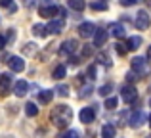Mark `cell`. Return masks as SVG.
Listing matches in <instances>:
<instances>
[{"instance_id": "10", "label": "cell", "mask_w": 151, "mask_h": 138, "mask_svg": "<svg viewBox=\"0 0 151 138\" xmlns=\"http://www.w3.org/2000/svg\"><path fill=\"white\" fill-rule=\"evenodd\" d=\"M10 85H12V77L8 73H4L2 77H0V98L10 94Z\"/></svg>"}, {"instance_id": "37", "label": "cell", "mask_w": 151, "mask_h": 138, "mask_svg": "<svg viewBox=\"0 0 151 138\" xmlns=\"http://www.w3.org/2000/svg\"><path fill=\"white\" fill-rule=\"evenodd\" d=\"M121 4H122V6H134L136 0H121Z\"/></svg>"}, {"instance_id": "22", "label": "cell", "mask_w": 151, "mask_h": 138, "mask_svg": "<svg viewBox=\"0 0 151 138\" xmlns=\"http://www.w3.org/2000/svg\"><path fill=\"white\" fill-rule=\"evenodd\" d=\"M90 8H92L94 12H105V10H107V2L96 0V2H92V4H90Z\"/></svg>"}, {"instance_id": "11", "label": "cell", "mask_w": 151, "mask_h": 138, "mask_svg": "<svg viewBox=\"0 0 151 138\" xmlns=\"http://www.w3.org/2000/svg\"><path fill=\"white\" fill-rule=\"evenodd\" d=\"M27 92H29V82L27 81H17L14 85V94L17 98H23V96H27Z\"/></svg>"}, {"instance_id": "20", "label": "cell", "mask_w": 151, "mask_h": 138, "mask_svg": "<svg viewBox=\"0 0 151 138\" xmlns=\"http://www.w3.org/2000/svg\"><path fill=\"white\" fill-rule=\"evenodd\" d=\"M25 113H27L29 117H37V115H38V108H37V104L29 102V104L25 105Z\"/></svg>"}, {"instance_id": "12", "label": "cell", "mask_w": 151, "mask_h": 138, "mask_svg": "<svg viewBox=\"0 0 151 138\" xmlns=\"http://www.w3.org/2000/svg\"><path fill=\"white\" fill-rule=\"evenodd\" d=\"M144 123H145V113H144V111H134L132 117H130V127L140 129Z\"/></svg>"}, {"instance_id": "3", "label": "cell", "mask_w": 151, "mask_h": 138, "mask_svg": "<svg viewBox=\"0 0 151 138\" xmlns=\"http://www.w3.org/2000/svg\"><path fill=\"white\" fill-rule=\"evenodd\" d=\"M134 23H136V27H138L140 31L149 29V25H151V17H149V14H147L145 10H140V12L136 14V21H134Z\"/></svg>"}, {"instance_id": "27", "label": "cell", "mask_w": 151, "mask_h": 138, "mask_svg": "<svg viewBox=\"0 0 151 138\" xmlns=\"http://www.w3.org/2000/svg\"><path fill=\"white\" fill-rule=\"evenodd\" d=\"M98 60H100V61H101V64H103V65H111V58H109V56H107V54H105V52H101V54H98Z\"/></svg>"}, {"instance_id": "14", "label": "cell", "mask_w": 151, "mask_h": 138, "mask_svg": "<svg viewBox=\"0 0 151 138\" xmlns=\"http://www.w3.org/2000/svg\"><path fill=\"white\" fill-rule=\"evenodd\" d=\"M48 33H54V35H58V33H61L63 31V21L61 19H54V21H50L48 23Z\"/></svg>"}, {"instance_id": "4", "label": "cell", "mask_w": 151, "mask_h": 138, "mask_svg": "<svg viewBox=\"0 0 151 138\" xmlns=\"http://www.w3.org/2000/svg\"><path fill=\"white\" fill-rule=\"evenodd\" d=\"M121 96H122V100H124L126 104L136 102L138 92H136V88H134V85H124V86H122V88H121Z\"/></svg>"}, {"instance_id": "8", "label": "cell", "mask_w": 151, "mask_h": 138, "mask_svg": "<svg viewBox=\"0 0 151 138\" xmlns=\"http://www.w3.org/2000/svg\"><path fill=\"white\" fill-rule=\"evenodd\" d=\"M132 71L136 75H140V77L147 73V64H145L144 58H134L132 60Z\"/></svg>"}, {"instance_id": "30", "label": "cell", "mask_w": 151, "mask_h": 138, "mask_svg": "<svg viewBox=\"0 0 151 138\" xmlns=\"http://www.w3.org/2000/svg\"><path fill=\"white\" fill-rule=\"evenodd\" d=\"M58 138H81V134H78L77 131H69V132H65V134H59Z\"/></svg>"}, {"instance_id": "13", "label": "cell", "mask_w": 151, "mask_h": 138, "mask_svg": "<svg viewBox=\"0 0 151 138\" xmlns=\"http://www.w3.org/2000/svg\"><path fill=\"white\" fill-rule=\"evenodd\" d=\"M109 31H111V35H113V37H117V38H124V35H126L124 25H121V23H111V25H109Z\"/></svg>"}, {"instance_id": "16", "label": "cell", "mask_w": 151, "mask_h": 138, "mask_svg": "<svg viewBox=\"0 0 151 138\" xmlns=\"http://www.w3.org/2000/svg\"><path fill=\"white\" fill-rule=\"evenodd\" d=\"M115 134H117V129H115L111 123L103 125V129H101V138H115Z\"/></svg>"}, {"instance_id": "1", "label": "cell", "mask_w": 151, "mask_h": 138, "mask_svg": "<svg viewBox=\"0 0 151 138\" xmlns=\"http://www.w3.org/2000/svg\"><path fill=\"white\" fill-rule=\"evenodd\" d=\"M50 121L55 125L58 129H65L69 127V123L73 121V109L69 108L67 104H59L52 109L50 113Z\"/></svg>"}, {"instance_id": "19", "label": "cell", "mask_w": 151, "mask_h": 138, "mask_svg": "<svg viewBox=\"0 0 151 138\" xmlns=\"http://www.w3.org/2000/svg\"><path fill=\"white\" fill-rule=\"evenodd\" d=\"M52 98H54V90H42L40 92V104L48 105L52 102Z\"/></svg>"}, {"instance_id": "23", "label": "cell", "mask_w": 151, "mask_h": 138, "mask_svg": "<svg viewBox=\"0 0 151 138\" xmlns=\"http://www.w3.org/2000/svg\"><path fill=\"white\" fill-rule=\"evenodd\" d=\"M46 27L44 25H40V23H37V25H33V33L37 35V37H46Z\"/></svg>"}, {"instance_id": "41", "label": "cell", "mask_w": 151, "mask_h": 138, "mask_svg": "<svg viewBox=\"0 0 151 138\" xmlns=\"http://www.w3.org/2000/svg\"><path fill=\"white\" fill-rule=\"evenodd\" d=\"M149 105H151V100H149Z\"/></svg>"}, {"instance_id": "26", "label": "cell", "mask_w": 151, "mask_h": 138, "mask_svg": "<svg viewBox=\"0 0 151 138\" xmlns=\"http://www.w3.org/2000/svg\"><path fill=\"white\" fill-rule=\"evenodd\" d=\"M105 108H107V109H115V108H117V98L109 96V98L105 100Z\"/></svg>"}, {"instance_id": "21", "label": "cell", "mask_w": 151, "mask_h": 138, "mask_svg": "<svg viewBox=\"0 0 151 138\" xmlns=\"http://www.w3.org/2000/svg\"><path fill=\"white\" fill-rule=\"evenodd\" d=\"M65 73H67V69L63 67V65H58V67L54 69V73H52V77H54L55 81H59V79H63V77H65Z\"/></svg>"}, {"instance_id": "28", "label": "cell", "mask_w": 151, "mask_h": 138, "mask_svg": "<svg viewBox=\"0 0 151 138\" xmlns=\"http://www.w3.org/2000/svg\"><path fill=\"white\" fill-rule=\"evenodd\" d=\"M35 50H37V44H31V42H27V44L23 46V52L25 54H35Z\"/></svg>"}, {"instance_id": "31", "label": "cell", "mask_w": 151, "mask_h": 138, "mask_svg": "<svg viewBox=\"0 0 151 138\" xmlns=\"http://www.w3.org/2000/svg\"><path fill=\"white\" fill-rule=\"evenodd\" d=\"M126 77H128V85H132L134 81H138V79H142L140 75H136V73H134V71H130V73L126 75Z\"/></svg>"}, {"instance_id": "44", "label": "cell", "mask_w": 151, "mask_h": 138, "mask_svg": "<svg viewBox=\"0 0 151 138\" xmlns=\"http://www.w3.org/2000/svg\"><path fill=\"white\" fill-rule=\"evenodd\" d=\"M101 2H105V0H101Z\"/></svg>"}, {"instance_id": "18", "label": "cell", "mask_w": 151, "mask_h": 138, "mask_svg": "<svg viewBox=\"0 0 151 138\" xmlns=\"http://www.w3.org/2000/svg\"><path fill=\"white\" fill-rule=\"evenodd\" d=\"M67 4H69V8H73V10H77V12H82L86 8L84 0H67Z\"/></svg>"}, {"instance_id": "7", "label": "cell", "mask_w": 151, "mask_h": 138, "mask_svg": "<svg viewBox=\"0 0 151 138\" xmlns=\"http://www.w3.org/2000/svg\"><path fill=\"white\" fill-rule=\"evenodd\" d=\"M8 67L14 71V73H21V71L25 69V61H23V58L10 56V58H8Z\"/></svg>"}, {"instance_id": "15", "label": "cell", "mask_w": 151, "mask_h": 138, "mask_svg": "<svg viewBox=\"0 0 151 138\" xmlns=\"http://www.w3.org/2000/svg\"><path fill=\"white\" fill-rule=\"evenodd\" d=\"M107 40V31L103 29H98L96 31V37H94V46H103Z\"/></svg>"}, {"instance_id": "32", "label": "cell", "mask_w": 151, "mask_h": 138, "mask_svg": "<svg viewBox=\"0 0 151 138\" xmlns=\"http://www.w3.org/2000/svg\"><path fill=\"white\" fill-rule=\"evenodd\" d=\"M117 52H119V56H126V52H128V48H124L122 44H117Z\"/></svg>"}, {"instance_id": "36", "label": "cell", "mask_w": 151, "mask_h": 138, "mask_svg": "<svg viewBox=\"0 0 151 138\" xmlns=\"http://www.w3.org/2000/svg\"><path fill=\"white\" fill-rule=\"evenodd\" d=\"M37 4V0H23V6L25 8H31V6H35Z\"/></svg>"}, {"instance_id": "29", "label": "cell", "mask_w": 151, "mask_h": 138, "mask_svg": "<svg viewBox=\"0 0 151 138\" xmlns=\"http://www.w3.org/2000/svg\"><path fill=\"white\" fill-rule=\"evenodd\" d=\"M111 90H113V86H111V85H103L101 88H100V94H101V96H109Z\"/></svg>"}, {"instance_id": "2", "label": "cell", "mask_w": 151, "mask_h": 138, "mask_svg": "<svg viewBox=\"0 0 151 138\" xmlns=\"http://www.w3.org/2000/svg\"><path fill=\"white\" fill-rule=\"evenodd\" d=\"M59 12H61V8H58L52 0H42L40 8H38V14H40L42 17H54V15H58Z\"/></svg>"}, {"instance_id": "38", "label": "cell", "mask_w": 151, "mask_h": 138, "mask_svg": "<svg viewBox=\"0 0 151 138\" xmlns=\"http://www.w3.org/2000/svg\"><path fill=\"white\" fill-rule=\"evenodd\" d=\"M6 42H8V38H4L2 35H0V50H2L4 46H6Z\"/></svg>"}, {"instance_id": "34", "label": "cell", "mask_w": 151, "mask_h": 138, "mask_svg": "<svg viewBox=\"0 0 151 138\" xmlns=\"http://www.w3.org/2000/svg\"><path fill=\"white\" fill-rule=\"evenodd\" d=\"M88 79H96V67H94V65L88 67Z\"/></svg>"}, {"instance_id": "45", "label": "cell", "mask_w": 151, "mask_h": 138, "mask_svg": "<svg viewBox=\"0 0 151 138\" xmlns=\"http://www.w3.org/2000/svg\"><path fill=\"white\" fill-rule=\"evenodd\" d=\"M149 4H151V0H149Z\"/></svg>"}, {"instance_id": "9", "label": "cell", "mask_w": 151, "mask_h": 138, "mask_svg": "<svg viewBox=\"0 0 151 138\" xmlns=\"http://www.w3.org/2000/svg\"><path fill=\"white\" fill-rule=\"evenodd\" d=\"M94 119H96V105H90V108H84L81 111V121L82 123H94Z\"/></svg>"}, {"instance_id": "43", "label": "cell", "mask_w": 151, "mask_h": 138, "mask_svg": "<svg viewBox=\"0 0 151 138\" xmlns=\"http://www.w3.org/2000/svg\"><path fill=\"white\" fill-rule=\"evenodd\" d=\"M147 138H151V134H149V136H147Z\"/></svg>"}, {"instance_id": "25", "label": "cell", "mask_w": 151, "mask_h": 138, "mask_svg": "<svg viewBox=\"0 0 151 138\" xmlns=\"http://www.w3.org/2000/svg\"><path fill=\"white\" fill-rule=\"evenodd\" d=\"M55 92H58L59 96H69V86L67 85H59L58 88H55Z\"/></svg>"}, {"instance_id": "5", "label": "cell", "mask_w": 151, "mask_h": 138, "mask_svg": "<svg viewBox=\"0 0 151 138\" xmlns=\"http://www.w3.org/2000/svg\"><path fill=\"white\" fill-rule=\"evenodd\" d=\"M77 50H78V42L73 40V38H69V40H65V42L61 44V50H59V54H61V56H73Z\"/></svg>"}, {"instance_id": "24", "label": "cell", "mask_w": 151, "mask_h": 138, "mask_svg": "<svg viewBox=\"0 0 151 138\" xmlns=\"http://www.w3.org/2000/svg\"><path fill=\"white\" fill-rule=\"evenodd\" d=\"M94 54V46L92 44H84L82 46V58H90Z\"/></svg>"}, {"instance_id": "42", "label": "cell", "mask_w": 151, "mask_h": 138, "mask_svg": "<svg viewBox=\"0 0 151 138\" xmlns=\"http://www.w3.org/2000/svg\"><path fill=\"white\" fill-rule=\"evenodd\" d=\"M6 138H12V136H6Z\"/></svg>"}, {"instance_id": "39", "label": "cell", "mask_w": 151, "mask_h": 138, "mask_svg": "<svg viewBox=\"0 0 151 138\" xmlns=\"http://www.w3.org/2000/svg\"><path fill=\"white\" fill-rule=\"evenodd\" d=\"M147 60H149V61H151V48H149V50H147Z\"/></svg>"}, {"instance_id": "17", "label": "cell", "mask_w": 151, "mask_h": 138, "mask_svg": "<svg viewBox=\"0 0 151 138\" xmlns=\"http://www.w3.org/2000/svg\"><path fill=\"white\" fill-rule=\"evenodd\" d=\"M142 46V38L140 37H130L128 42H126V48L128 50H138Z\"/></svg>"}, {"instance_id": "40", "label": "cell", "mask_w": 151, "mask_h": 138, "mask_svg": "<svg viewBox=\"0 0 151 138\" xmlns=\"http://www.w3.org/2000/svg\"><path fill=\"white\" fill-rule=\"evenodd\" d=\"M149 127H151V115H149Z\"/></svg>"}, {"instance_id": "6", "label": "cell", "mask_w": 151, "mask_h": 138, "mask_svg": "<svg viewBox=\"0 0 151 138\" xmlns=\"http://www.w3.org/2000/svg\"><path fill=\"white\" fill-rule=\"evenodd\" d=\"M96 27H94V23L90 21H84L81 27H78V35H81L82 38H90V37H96Z\"/></svg>"}, {"instance_id": "35", "label": "cell", "mask_w": 151, "mask_h": 138, "mask_svg": "<svg viewBox=\"0 0 151 138\" xmlns=\"http://www.w3.org/2000/svg\"><path fill=\"white\" fill-rule=\"evenodd\" d=\"M0 6L2 8H12L14 4H12V0H0Z\"/></svg>"}, {"instance_id": "33", "label": "cell", "mask_w": 151, "mask_h": 138, "mask_svg": "<svg viewBox=\"0 0 151 138\" xmlns=\"http://www.w3.org/2000/svg\"><path fill=\"white\" fill-rule=\"evenodd\" d=\"M78 96H81V98H88L90 96V86H84V88H82V92L78 94Z\"/></svg>"}]
</instances>
